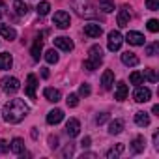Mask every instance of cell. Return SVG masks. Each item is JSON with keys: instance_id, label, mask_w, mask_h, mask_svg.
I'll list each match as a JSON object with an SVG mask.
<instances>
[{"instance_id": "1", "label": "cell", "mask_w": 159, "mask_h": 159, "mask_svg": "<svg viewBox=\"0 0 159 159\" xmlns=\"http://www.w3.org/2000/svg\"><path fill=\"white\" fill-rule=\"evenodd\" d=\"M26 114H28V107L25 105L23 99H11L10 103L4 105V120L8 124H19Z\"/></svg>"}, {"instance_id": "2", "label": "cell", "mask_w": 159, "mask_h": 159, "mask_svg": "<svg viewBox=\"0 0 159 159\" xmlns=\"http://www.w3.org/2000/svg\"><path fill=\"white\" fill-rule=\"evenodd\" d=\"M73 8L77 10V15H81L84 19H92V17H98V11H96V6L90 2V0H73Z\"/></svg>"}, {"instance_id": "3", "label": "cell", "mask_w": 159, "mask_h": 159, "mask_svg": "<svg viewBox=\"0 0 159 159\" xmlns=\"http://www.w3.org/2000/svg\"><path fill=\"white\" fill-rule=\"evenodd\" d=\"M122 43H124V38H122V34L118 30L109 32V51H112V52L114 51H120Z\"/></svg>"}, {"instance_id": "4", "label": "cell", "mask_w": 159, "mask_h": 159, "mask_svg": "<svg viewBox=\"0 0 159 159\" xmlns=\"http://www.w3.org/2000/svg\"><path fill=\"white\" fill-rule=\"evenodd\" d=\"M19 88H21V83L17 81L15 77H6V79H2V90H4V92L15 94Z\"/></svg>"}, {"instance_id": "5", "label": "cell", "mask_w": 159, "mask_h": 159, "mask_svg": "<svg viewBox=\"0 0 159 159\" xmlns=\"http://www.w3.org/2000/svg\"><path fill=\"white\" fill-rule=\"evenodd\" d=\"M52 23L58 26V28H69V13L67 11H56L54 17H52Z\"/></svg>"}, {"instance_id": "6", "label": "cell", "mask_w": 159, "mask_h": 159, "mask_svg": "<svg viewBox=\"0 0 159 159\" xmlns=\"http://www.w3.org/2000/svg\"><path fill=\"white\" fill-rule=\"evenodd\" d=\"M36 86H38V79H36V75L30 73L26 77V96L30 99H36Z\"/></svg>"}, {"instance_id": "7", "label": "cell", "mask_w": 159, "mask_h": 159, "mask_svg": "<svg viewBox=\"0 0 159 159\" xmlns=\"http://www.w3.org/2000/svg\"><path fill=\"white\" fill-rule=\"evenodd\" d=\"M133 98H135V101H137V103H146V101H150V98H152V92H150L148 88L137 86V90H135Z\"/></svg>"}, {"instance_id": "8", "label": "cell", "mask_w": 159, "mask_h": 159, "mask_svg": "<svg viewBox=\"0 0 159 159\" xmlns=\"http://www.w3.org/2000/svg\"><path fill=\"white\" fill-rule=\"evenodd\" d=\"M66 133L69 137H77L79 133H81V124H79L77 118H69L67 124H66Z\"/></svg>"}, {"instance_id": "9", "label": "cell", "mask_w": 159, "mask_h": 159, "mask_svg": "<svg viewBox=\"0 0 159 159\" xmlns=\"http://www.w3.org/2000/svg\"><path fill=\"white\" fill-rule=\"evenodd\" d=\"M52 41H54V45H56L58 49H62V51H73V41H71L69 38H66V36H58V38H54Z\"/></svg>"}, {"instance_id": "10", "label": "cell", "mask_w": 159, "mask_h": 159, "mask_svg": "<svg viewBox=\"0 0 159 159\" xmlns=\"http://www.w3.org/2000/svg\"><path fill=\"white\" fill-rule=\"evenodd\" d=\"M125 41L129 43V45H144V36L140 34V32H127V36H125Z\"/></svg>"}, {"instance_id": "11", "label": "cell", "mask_w": 159, "mask_h": 159, "mask_svg": "<svg viewBox=\"0 0 159 159\" xmlns=\"http://www.w3.org/2000/svg\"><path fill=\"white\" fill-rule=\"evenodd\" d=\"M64 120V112L60 111V109H54V111H51L49 114H47V124L49 125H56V124H60Z\"/></svg>"}, {"instance_id": "12", "label": "cell", "mask_w": 159, "mask_h": 159, "mask_svg": "<svg viewBox=\"0 0 159 159\" xmlns=\"http://www.w3.org/2000/svg\"><path fill=\"white\" fill-rule=\"evenodd\" d=\"M112 84H114V73L111 69L103 71V75H101V86H103V90H109Z\"/></svg>"}, {"instance_id": "13", "label": "cell", "mask_w": 159, "mask_h": 159, "mask_svg": "<svg viewBox=\"0 0 159 159\" xmlns=\"http://www.w3.org/2000/svg\"><path fill=\"white\" fill-rule=\"evenodd\" d=\"M129 19H131L129 8H127V6H124V8L120 10V13H118V26H120V28L127 26V25H129Z\"/></svg>"}, {"instance_id": "14", "label": "cell", "mask_w": 159, "mask_h": 159, "mask_svg": "<svg viewBox=\"0 0 159 159\" xmlns=\"http://www.w3.org/2000/svg\"><path fill=\"white\" fill-rule=\"evenodd\" d=\"M101 32H103L101 26L96 25V23H92V25H84V34H86L88 38H99Z\"/></svg>"}, {"instance_id": "15", "label": "cell", "mask_w": 159, "mask_h": 159, "mask_svg": "<svg viewBox=\"0 0 159 159\" xmlns=\"http://www.w3.org/2000/svg\"><path fill=\"white\" fill-rule=\"evenodd\" d=\"M43 96H45V99L51 101V103H58L60 98H62V94H60L58 90H54V88H45V90H43Z\"/></svg>"}, {"instance_id": "16", "label": "cell", "mask_w": 159, "mask_h": 159, "mask_svg": "<svg viewBox=\"0 0 159 159\" xmlns=\"http://www.w3.org/2000/svg\"><path fill=\"white\" fill-rule=\"evenodd\" d=\"M41 47H43V39H41V36L39 38H36V41H34V45H32V51H30V54H32V58L38 62L39 60V56H41Z\"/></svg>"}, {"instance_id": "17", "label": "cell", "mask_w": 159, "mask_h": 159, "mask_svg": "<svg viewBox=\"0 0 159 159\" xmlns=\"http://www.w3.org/2000/svg\"><path fill=\"white\" fill-rule=\"evenodd\" d=\"M127 84L125 83H118L116 84V92H114V99H118V101H124L125 98H127Z\"/></svg>"}, {"instance_id": "18", "label": "cell", "mask_w": 159, "mask_h": 159, "mask_svg": "<svg viewBox=\"0 0 159 159\" xmlns=\"http://www.w3.org/2000/svg\"><path fill=\"white\" fill-rule=\"evenodd\" d=\"M0 36H2L4 39H15L17 38V32L11 28V26H6V25H0Z\"/></svg>"}, {"instance_id": "19", "label": "cell", "mask_w": 159, "mask_h": 159, "mask_svg": "<svg viewBox=\"0 0 159 159\" xmlns=\"http://www.w3.org/2000/svg\"><path fill=\"white\" fill-rule=\"evenodd\" d=\"M135 124H137L139 127H148V125H150V116L140 111V112L135 114Z\"/></svg>"}, {"instance_id": "20", "label": "cell", "mask_w": 159, "mask_h": 159, "mask_svg": "<svg viewBox=\"0 0 159 159\" xmlns=\"http://www.w3.org/2000/svg\"><path fill=\"white\" fill-rule=\"evenodd\" d=\"M122 131H124V122L122 120H112L109 124V133L111 135H120Z\"/></svg>"}, {"instance_id": "21", "label": "cell", "mask_w": 159, "mask_h": 159, "mask_svg": "<svg viewBox=\"0 0 159 159\" xmlns=\"http://www.w3.org/2000/svg\"><path fill=\"white\" fill-rule=\"evenodd\" d=\"M11 64H13V58H11L10 52H2V54H0V69H10Z\"/></svg>"}, {"instance_id": "22", "label": "cell", "mask_w": 159, "mask_h": 159, "mask_svg": "<svg viewBox=\"0 0 159 159\" xmlns=\"http://www.w3.org/2000/svg\"><path fill=\"white\" fill-rule=\"evenodd\" d=\"M122 62H124L125 66H137V64H139V58H137L135 52H129V51H127V52L122 54Z\"/></svg>"}, {"instance_id": "23", "label": "cell", "mask_w": 159, "mask_h": 159, "mask_svg": "<svg viewBox=\"0 0 159 159\" xmlns=\"http://www.w3.org/2000/svg\"><path fill=\"white\" fill-rule=\"evenodd\" d=\"M11 152H13V153H17V155H21V153L25 152V140H23V139H19V137H17V139H13V140H11Z\"/></svg>"}, {"instance_id": "24", "label": "cell", "mask_w": 159, "mask_h": 159, "mask_svg": "<svg viewBox=\"0 0 159 159\" xmlns=\"http://www.w3.org/2000/svg\"><path fill=\"white\" fill-rule=\"evenodd\" d=\"M144 137H135L133 139V142H131V150L135 152V153H140V152H144Z\"/></svg>"}, {"instance_id": "25", "label": "cell", "mask_w": 159, "mask_h": 159, "mask_svg": "<svg viewBox=\"0 0 159 159\" xmlns=\"http://www.w3.org/2000/svg\"><path fill=\"white\" fill-rule=\"evenodd\" d=\"M103 51H101V47L99 45H94V47H90V51H88V58H92V60H103Z\"/></svg>"}, {"instance_id": "26", "label": "cell", "mask_w": 159, "mask_h": 159, "mask_svg": "<svg viewBox=\"0 0 159 159\" xmlns=\"http://www.w3.org/2000/svg\"><path fill=\"white\" fill-rule=\"evenodd\" d=\"M13 8H15L17 15H26V13H28V6L23 2V0H15V2H13Z\"/></svg>"}, {"instance_id": "27", "label": "cell", "mask_w": 159, "mask_h": 159, "mask_svg": "<svg viewBox=\"0 0 159 159\" xmlns=\"http://www.w3.org/2000/svg\"><path fill=\"white\" fill-rule=\"evenodd\" d=\"M129 81H131V84L140 86V84L144 83V75H142V73H139V71H133V73L129 75Z\"/></svg>"}, {"instance_id": "28", "label": "cell", "mask_w": 159, "mask_h": 159, "mask_svg": "<svg viewBox=\"0 0 159 159\" xmlns=\"http://www.w3.org/2000/svg\"><path fill=\"white\" fill-rule=\"evenodd\" d=\"M99 10H103L105 13L114 11V2L112 0H99Z\"/></svg>"}, {"instance_id": "29", "label": "cell", "mask_w": 159, "mask_h": 159, "mask_svg": "<svg viewBox=\"0 0 159 159\" xmlns=\"http://www.w3.org/2000/svg\"><path fill=\"white\" fill-rule=\"evenodd\" d=\"M99 66H101V60H92V58L84 60V64H83V67L88 69V71H94V69H98Z\"/></svg>"}, {"instance_id": "30", "label": "cell", "mask_w": 159, "mask_h": 159, "mask_svg": "<svg viewBox=\"0 0 159 159\" xmlns=\"http://www.w3.org/2000/svg\"><path fill=\"white\" fill-rule=\"evenodd\" d=\"M122 152H124V144H116V148H112V150L107 152V159H116Z\"/></svg>"}, {"instance_id": "31", "label": "cell", "mask_w": 159, "mask_h": 159, "mask_svg": "<svg viewBox=\"0 0 159 159\" xmlns=\"http://www.w3.org/2000/svg\"><path fill=\"white\" fill-rule=\"evenodd\" d=\"M45 60H47L49 64H56V62H58V52H56L54 49H49V51L45 52Z\"/></svg>"}, {"instance_id": "32", "label": "cell", "mask_w": 159, "mask_h": 159, "mask_svg": "<svg viewBox=\"0 0 159 159\" xmlns=\"http://www.w3.org/2000/svg\"><path fill=\"white\" fill-rule=\"evenodd\" d=\"M49 10H51V4H49V2H39V4H38V8H36L38 15H47V13H49Z\"/></svg>"}, {"instance_id": "33", "label": "cell", "mask_w": 159, "mask_h": 159, "mask_svg": "<svg viewBox=\"0 0 159 159\" xmlns=\"http://www.w3.org/2000/svg\"><path fill=\"white\" fill-rule=\"evenodd\" d=\"M142 75H144V77L148 79V81H150V83H157V75H155V71H153L152 67H146Z\"/></svg>"}, {"instance_id": "34", "label": "cell", "mask_w": 159, "mask_h": 159, "mask_svg": "<svg viewBox=\"0 0 159 159\" xmlns=\"http://www.w3.org/2000/svg\"><path fill=\"white\" fill-rule=\"evenodd\" d=\"M66 103H67V107H77L79 105V96L77 94H69L67 99H66Z\"/></svg>"}, {"instance_id": "35", "label": "cell", "mask_w": 159, "mask_h": 159, "mask_svg": "<svg viewBox=\"0 0 159 159\" xmlns=\"http://www.w3.org/2000/svg\"><path fill=\"white\" fill-rule=\"evenodd\" d=\"M157 49H159V43H157V41H153L152 45H148V47H146V54H148V56H155Z\"/></svg>"}, {"instance_id": "36", "label": "cell", "mask_w": 159, "mask_h": 159, "mask_svg": "<svg viewBox=\"0 0 159 159\" xmlns=\"http://www.w3.org/2000/svg\"><path fill=\"white\" fill-rule=\"evenodd\" d=\"M146 8L150 11H157L159 10V0H146Z\"/></svg>"}, {"instance_id": "37", "label": "cell", "mask_w": 159, "mask_h": 159, "mask_svg": "<svg viewBox=\"0 0 159 159\" xmlns=\"http://www.w3.org/2000/svg\"><path fill=\"white\" fill-rule=\"evenodd\" d=\"M90 92H92V90H90V84H88V83H83V84H81V88H79V94L84 96V98H86V96H90Z\"/></svg>"}, {"instance_id": "38", "label": "cell", "mask_w": 159, "mask_h": 159, "mask_svg": "<svg viewBox=\"0 0 159 159\" xmlns=\"http://www.w3.org/2000/svg\"><path fill=\"white\" fill-rule=\"evenodd\" d=\"M148 30L150 32H157L159 30V21L157 19H150L148 21Z\"/></svg>"}, {"instance_id": "39", "label": "cell", "mask_w": 159, "mask_h": 159, "mask_svg": "<svg viewBox=\"0 0 159 159\" xmlns=\"http://www.w3.org/2000/svg\"><path fill=\"white\" fill-rule=\"evenodd\" d=\"M107 120H109V114H107V112H101V114H98V116H96V124H99V125H101V124H105Z\"/></svg>"}, {"instance_id": "40", "label": "cell", "mask_w": 159, "mask_h": 159, "mask_svg": "<svg viewBox=\"0 0 159 159\" xmlns=\"http://www.w3.org/2000/svg\"><path fill=\"white\" fill-rule=\"evenodd\" d=\"M49 146H51V148H58V137H52V135H51V137H49Z\"/></svg>"}, {"instance_id": "41", "label": "cell", "mask_w": 159, "mask_h": 159, "mask_svg": "<svg viewBox=\"0 0 159 159\" xmlns=\"http://www.w3.org/2000/svg\"><path fill=\"white\" fill-rule=\"evenodd\" d=\"M81 146H83V148H88V146H90V137H84L83 142H81Z\"/></svg>"}, {"instance_id": "42", "label": "cell", "mask_w": 159, "mask_h": 159, "mask_svg": "<svg viewBox=\"0 0 159 159\" xmlns=\"http://www.w3.org/2000/svg\"><path fill=\"white\" fill-rule=\"evenodd\" d=\"M0 152H8V142L6 140H0Z\"/></svg>"}, {"instance_id": "43", "label": "cell", "mask_w": 159, "mask_h": 159, "mask_svg": "<svg viewBox=\"0 0 159 159\" xmlns=\"http://www.w3.org/2000/svg\"><path fill=\"white\" fill-rule=\"evenodd\" d=\"M71 153H73V146L69 144V146H67V148L64 150V155H71Z\"/></svg>"}, {"instance_id": "44", "label": "cell", "mask_w": 159, "mask_h": 159, "mask_svg": "<svg viewBox=\"0 0 159 159\" xmlns=\"http://www.w3.org/2000/svg\"><path fill=\"white\" fill-rule=\"evenodd\" d=\"M159 133H153V144H155V148H159Z\"/></svg>"}, {"instance_id": "45", "label": "cell", "mask_w": 159, "mask_h": 159, "mask_svg": "<svg viewBox=\"0 0 159 159\" xmlns=\"http://www.w3.org/2000/svg\"><path fill=\"white\" fill-rule=\"evenodd\" d=\"M4 10H6V4L2 2V0H0V17H2V15H4Z\"/></svg>"}, {"instance_id": "46", "label": "cell", "mask_w": 159, "mask_h": 159, "mask_svg": "<svg viewBox=\"0 0 159 159\" xmlns=\"http://www.w3.org/2000/svg\"><path fill=\"white\" fill-rule=\"evenodd\" d=\"M152 112H153V114H157V116H159V105H153V109H152Z\"/></svg>"}, {"instance_id": "47", "label": "cell", "mask_w": 159, "mask_h": 159, "mask_svg": "<svg viewBox=\"0 0 159 159\" xmlns=\"http://www.w3.org/2000/svg\"><path fill=\"white\" fill-rule=\"evenodd\" d=\"M41 77H43V79H47V77H49V71H47V69H43V71H41Z\"/></svg>"}]
</instances>
